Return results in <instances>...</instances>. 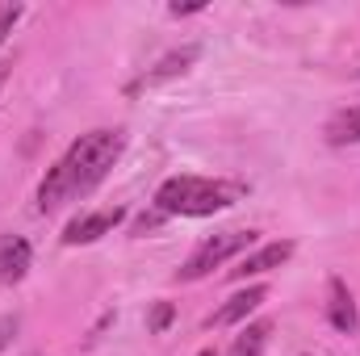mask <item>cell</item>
<instances>
[{
	"label": "cell",
	"mask_w": 360,
	"mask_h": 356,
	"mask_svg": "<svg viewBox=\"0 0 360 356\" xmlns=\"http://www.w3.org/2000/svg\"><path fill=\"white\" fill-rule=\"evenodd\" d=\"M205 4L197 0V4H172V17H193V13H201Z\"/></svg>",
	"instance_id": "15"
},
{
	"label": "cell",
	"mask_w": 360,
	"mask_h": 356,
	"mask_svg": "<svg viewBox=\"0 0 360 356\" xmlns=\"http://www.w3.org/2000/svg\"><path fill=\"white\" fill-rule=\"evenodd\" d=\"M252 243H256V231H222V235L205 239V243L184 260V268H180L176 276H180V281H201V276H210L214 268H222L231 256L248 252Z\"/></svg>",
	"instance_id": "3"
},
{
	"label": "cell",
	"mask_w": 360,
	"mask_h": 356,
	"mask_svg": "<svg viewBox=\"0 0 360 356\" xmlns=\"http://www.w3.org/2000/svg\"><path fill=\"white\" fill-rule=\"evenodd\" d=\"M239 184H222L210 177H168L155 193L160 214H180V218H205L239 201Z\"/></svg>",
	"instance_id": "2"
},
{
	"label": "cell",
	"mask_w": 360,
	"mask_h": 356,
	"mask_svg": "<svg viewBox=\"0 0 360 356\" xmlns=\"http://www.w3.org/2000/svg\"><path fill=\"white\" fill-rule=\"evenodd\" d=\"M30 260H34V252H30V243H25L21 235L4 239V243H0V281H4V285L21 281V276L30 272Z\"/></svg>",
	"instance_id": "9"
},
{
	"label": "cell",
	"mask_w": 360,
	"mask_h": 356,
	"mask_svg": "<svg viewBox=\"0 0 360 356\" xmlns=\"http://www.w3.org/2000/svg\"><path fill=\"white\" fill-rule=\"evenodd\" d=\"M327 293H331V302H327V319H331V327L344 331V336H356L360 331V314H356V302H352L348 285H344L340 276H331Z\"/></svg>",
	"instance_id": "7"
},
{
	"label": "cell",
	"mask_w": 360,
	"mask_h": 356,
	"mask_svg": "<svg viewBox=\"0 0 360 356\" xmlns=\"http://www.w3.org/2000/svg\"><path fill=\"white\" fill-rule=\"evenodd\" d=\"M13 331H17V319H0V352L8 348V340H13Z\"/></svg>",
	"instance_id": "14"
},
{
	"label": "cell",
	"mask_w": 360,
	"mask_h": 356,
	"mask_svg": "<svg viewBox=\"0 0 360 356\" xmlns=\"http://www.w3.org/2000/svg\"><path fill=\"white\" fill-rule=\"evenodd\" d=\"M269 336H272V323H252V327H243V336H235V344H231L226 356H260L264 344H269Z\"/></svg>",
	"instance_id": "11"
},
{
	"label": "cell",
	"mask_w": 360,
	"mask_h": 356,
	"mask_svg": "<svg viewBox=\"0 0 360 356\" xmlns=\"http://www.w3.org/2000/svg\"><path fill=\"white\" fill-rule=\"evenodd\" d=\"M327 143H331V147H348V143H360V105L344 109V113H335V117L327 122Z\"/></svg>",
	"instance_id": "10"
},
{
	"label": "cell",
	"mask_w": 360,
	"mask_h": 356,
	"mask_svg": "<svg viewBox=\"0 0 360 356\" xmlns=\"http://www.w3.org/2000/svg\"><path fill=\"white\" fill-rule=\"evenodd\" d=\"M8 72H13V63H0V89H4V80H8Z\"/></svg>",
	"instance_id": "16"
},
{
	"label": "cell",
	"mask_w": 360,
	"mask_h": 356,
	"mask_svg": "<svg viewBox=\"0 0 360 356\" xmlns=\"http://www.w3.org/2000/svg\"><path fill=\"white\" fill-rule=\"evenodd\" d=\"M197 356H218V352H214V348H205V352H197Z\"/></svg>",
	"instance_id": "17"
},
{
	"label": "cell",
	"mask_w": 360,
	"mask_h": 356,
	"mask_svg": "<svg viewBox=\"0 0 360 356\" xmlns=\"http://www.w3.org/2000/svg\"><path fill=\"white\" fill-rule=\"evenodd\" d=\"M126 214L113 205V210H92V214H80L76 222H68V231H63V243L68 248H76V243H96L101 235H109L117 222H122Z\"/></svg>",
	"instance_id": "4"
},
{
	"label": "cell",
	"mask_w": 360,
	"mask_h": 356,
	"mask_svg": "<svg viewBox=\"0 0 360 356\" xmlns=\"http://www.w3.org/2000/svg\"><path fill=\"white\" fill-rule=\"evenodd\" d=\"M172 319H176V306H172V302H155V310H151V319H147V331H155V336H160Z\"/></svg>",
	"instance_id": "12"
},
{
	"label": "cell",
	"mask_w": 360,
	"mask_h": 356,
	"mask_svg": "<svg viewBox=\"0 0 360 356\" xmlns=\"http://www.w3.org/2000/svg\"><path fill=\"white\" fill-rule=\"evenodd\" d=\"M269 302V285H248L243 293H235V298H226V306H218L210 319H205V327H235V323H243L256 306H264Z\"/></svg>",
	"instance_id": "6"
},
{
	"label": "cell",
	"mask_w": 360,
	"mask_h": 356,
	"mask_svg": "<svg viewBox=\"0 0 360 356\" xmlns=\"http://www.w3.org/2000/svg\"><path fill=\"white\" fill-rule=\"evenodd\" d=\"M197 55H201L197 46H180V51H172V55H164V59H160V63H155L134 89H151V84H164V80H172V76H184V72L197 63Z\"/></svg>",
	"instance_id": "8"
},
{
	"label": "cell",
	"mask_w": 360,
	"mask_h": 356,
	"mask_svg": "<svg viewBox=\"0 0 360 356\" xmlns=\"http://www.w3.org/2000/svg\"><path fill=\"white\" fill-rule=\"evenodd\" d=\"M293 256V243L289 239H281V243H264V248H256V252H248L239 265L231 268L226 276L231 281H248V276H260V272H272V268H281L285 260Z\"/></svg>",
	"instance_id": "5"
},
{
	"label": "cell",
	"mask_w": 360,
	"mask_h": 356,
	"mask_svg": "<svg viewBox=\"0 0 360 356\" xmlns=\"http://www.w3.org/2000/svg\"><path fill=\"white\" fill-rule=\"evenodd\" d=\"M17 17H21V4H0V46H4V38L13 34Z\"/></svg>",
	"instance_id": "13"
},
{
	"label": "cell",
	"mask_w": 360,
	"mask_h": 356,
	"mask_svg": "<svg viewBox=\"0 0 360 356\" xmlns=\"http://www.w3.org/2000/svg\"><path fill=\"white\" fill-rule=\"evenodd\" d=\"M122 151H126V134L122 130H89V134H80L55 160V168L42 177V184H38V210L51 214V210H59V205L92 193L101 180L109 177V168L117 164Z\"/></svg>",
	"instance_id": "1"
}]
</instances>
